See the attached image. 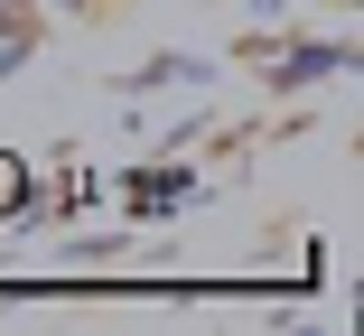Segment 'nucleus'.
Segmentation results:
<instances>
[{
	"label": "nucleus",
	"instance_id": "f03ea898",
	"mask_svg": "<svg viewBox=\"0 0 364 336\" xmlns=\"http://www.w3.org/2000/svg\"><path fill=\"white\" fill-rule=\"evenodd\" d=\"M103 0H28V19H94Z\"/></svg>",
	"mask_w": 364,
	"mask_h": 336
},
{
	"label": "nucleus",
	"instance_id": "7ed1b4c3",
	"mask_svg": "<svg viewBox=\"0 0 364 336\" xmlns=\"http://www.w3.org/2000/svg\"><path fill=\"white\" fill-rule=\"evenodd\" d=\"M19 19H28V0H0V28H19Z\"/></svg>",
	"mask_w": 364,
	"mask_h": 336
},
{
	"label": "nucleus",
	"instance_id": "f257e3e1",
	"mask_svg": "<svg viewBox=\"0 0 364 336\" xmlns=\"http://www.w3.org/2000/svg\"><path fill=\"white\" fill-rule=\"evenodd\" d=\"M346 65H355V47H346V38H309V47H280V56H271V85H280V94H299V85L346 75Z\"/></svg>",
	"mask_w": 364,
	"mask_h": 336
}]
</instances>
